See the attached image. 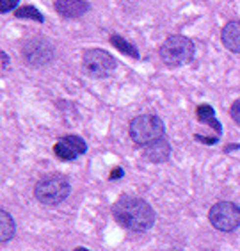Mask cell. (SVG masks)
Segmentation results:
<instances>
[{"label":"cell","mask_w":240,"mask_h":251,"mask_svg":"<svg viewBox=\"0 0 240 251\" xmlns=\"http://www.w3.org/2000/svg\"><path fill=\"white\" fill-rule=\"evenodd\" d=\"M34 194H36L39 203L53 207V205H59V203L68 198V194H70V182L63 175H47V176H43L36 184Z\"/></svg>","instance_id":"7a4b0ae2"},{"label":"cell","mask_w":240,"mask_h":251,"mask_svg":"<svg viewBox=\"0 0 240 251\" xmlns=\"http://www.w3.org/2000/svg\"><path fill=\"white\" fill-rule=\"evenodd\" d=\"M75 251H89V250H86V248H77Z\"/></svg>","instance_id":"ffe728a7"},{"label":"cell","mask_w":240,"mask_h":251,"mask_svg":"<svg viewBox=\"0 0 240 251\" xmlns=\"http://www.w3.org/2000/svg\"><path fill=\"white\" fill-rule=\"evenodd\" d=\"M112 214L120 225L134 232H146L155 223V212L151 205L134 196H121L112 205Z\"/></svg>","instance_id":"6da1fadb"},{"label":"cell","mask_w":240,"mask_h":251,"mask_svg":"<svg viewBox=\"0 0 240 251\" xmlns=\"http://www.w3.org/2000/svg\"><path fill=\"white\" fill-rule=\"evenodd\" d=\"M16 18H32L36 20V22H43V15L39 13L36 7H32V5H24V7H18L16 9Z\"/></svg>","instance_id":"9a60e30c"},{"label":"cell","mask_w":240,"mask_h":251,"mask_svg":"<svg viewBox=\"0 0 240 251\" xmlns=\"http://www.w3.org/2000/svg\"><path fill=\"white\" fill-rule=\"evenodd\" d=\"M53 151H55V155H57L61 160H75L78 157L77 151L73 150L70 145H66L63 139H59L57 145L53 146Z\"/></svg>","instance_id":"5bb4252c"},{"label":"cell","mask_w":240,"mask_h":251,"mask_svg":"<svg viewBox=\"0 0 240 251\" xmlns=\"http://www.w3.org/2000/svg\"><path fill=\"white\" fill-rule=\"evenodd\" d=\"M111 43L114 45L116 49L120 50L121 53H125V55H128V57H134V59L139 57V50L135 49V47L132 43H128L126 39L121 38V36H112V38H111Z\"/></svg>","instance_id":"4fadbf2b"},{"label":"cell","mask_w":240,"mask_h":251,"mask_svg":"<svg viewBox=\"0 0 240 251\" xmlns=\"http://www.w3.org/2000/svg\"><path fill=\"white\" fill-rule=\"evenodd\" d=\"M22 53H24V59L30 66L41 68L53 59V47L50 45L48 39L32 38L24 45Z\"/></svg>","instance_id":"52a82bcc"},{"label":"cell","mask_w":240,"mask_h":251,"mask_svg":"<svg viewBox=\"0 0 240 251\" xmlns=\"http://www.w3.org/2000/svg\"><path fill=\"white\" fill-rule=\"evenodd\" d=\"M130 137L135 145L148 146L164 137V123L159 116L143 114L132 120L130 123Z\"/></svg>","instance_id":"3957f363"},{"label":"cell","mask_w":240,"mask_h":251,"mask_svg":"<svg viewBox=\"0 0 240 251\" xmlns=\"http://www.w3.org/2000/svg\"><path fill=\"white\" fill-rule=\"evenodd\" d=\"M230 116H231V120L237 121L240 125V98L233 101V105H231V109H230Z\"/></svg>","instance_id":"e0dca14e"},{"label":"cell","mask_w":240,"mask_h":251,"mask_svg":"<svg viewBox=\"0 0 240 251\" xmlns=\"http://www.w3.org/2000/svg\"><path fill=\"white\" fill-rule=\"evenodd\" d=\"M116 66H118L116 59L105 50L91 49L84 53V70L95 78L109 77L116 70Z\"/></svg>","instance_id":"8992f818"},{"label":"cell","mask_w":240,"mask_h":251,"mask_svg":"<svg viewBox=\"0 0 240 251\" xmlns=\"http://www.w3.org/2000/svg\"><path fill=\"white\" fill-rule=\"evenodd\" d=\"M121 176H123V169L121 168H116L111 173V178H121Z\"/></svg>","instance_id":"ac0fdd59"},{"label":"cell","mask_w":240,"mask_h":251,"mask_svg":"<svg viewBox=\"0 0 240 251\" xmlns=\"http://www.w3.org/2000/svg\"><path fill=\"white\" fill-rule=\"evenodd\" d=\"M53 7L64 18H78L89 11V2L86 0H57Z\"/></svg>","instance_id":"ba28073f"},{"label":"cell","mask_w":240,"mask_h":251,"mask_svg":"<svg viewBox=\"0 0 240 251\" xmlns=\"http://www.w3.org/2000/svg\"><path fill=\"white\" fill-rule=\"evenodd\" d=\"M18 5V0H0V13H9L11 9H15Z\"/></svg>","instance_id":"2e32d148"},{"label":"cell","mask_w":240,"mask_h":251,"mask_svg":"<svg viewBox=\"0 0 240 251\" xmlns=\"http://www.w3.org/2000/svg\"><path fill=\"white\" fill-rule=\"evenodd\" d=\"M212 226L221 232H233L240 226V208L231 201H219L208 212Z\"/></svg>","instance_id":"5b68a950"},{"label":"cell","mask_w":240,"mask_h":251,"mask_svg":"<svg viewBox=\"0 0 240 251\" xmlns=\"http://www.w3.org/2000/svg\"><path fill=\"white\" fill-rule=\"evenodd\" d=\"M196 116L197 120L201 121V123H205V125H208L210 128H214V132H216L217 135H221L222 128H221V123L217 121L216 118V112H214V109H212L210 105H199L196 109Z\"/></svg>","instance_id":"8fae6325"},{"label":"cell","mask_w":240,"mask_h":251,"mask_svg":"<svg viewBox=\"0 0 240 251\" xmlns=\"http://www.w3.org/2000/svg\"><path fill=\"white\" fill-rule=\"evenodd\" d=\"M2 55V70H7V64H9V57H7V53H0Z\"/></svg>","instance_id":"d6986e66"},{"label":"cell","mask_w":240,"mask_h":251,"mask_svg":"<svg viewBox=\"0 0 240 251\" xmlns=\"http://www.w3.org/2000/svg\"><path fill=\"white\" fill-rule=\"evenodd\" d=\"M194 57V43L185 36H169L160 47V59L171 68L183 66Z\"/></svg>","instance_id":"277c9868"},{"label":"cell","mask_w":240,"mask_h":251,"mask_svg":"<svg viewBox=\"0 0 240 251\" xmlns=\"http://www.w3.org/2000/svg\"><path fill=\"white\" fill-rule=\"evenodd\" d=\"M222 45L230 52L240 53V22H230L224 25L221 34Z\"/></svg>","instance_id":"9c48e42d"},{"label":"cell","mask_w":240,"mask_h":251,"mask_svg":"<svg viewBox=\"0 0 240 251\" xmlns=\"http://www.w3.org/2000/svg\"><path fill=\"white\" fill-rule=\"evenodd\" d=\"M16 233V225L11 218L9 212H5L4 208L0 210V241L7 242L11 241Z\"/></svg>","instance_id":"7c38bea8"},{"label":"cell","mask_w":240,"mask_h":251,"mask_svg":"<svg viewBox=\"0 0 240 251\" xmlns=\"http://www.w3.org/2000/svg\"><path fill=\"white\" fill-rule=\"evenodd\" d=\"M169 155H171V146L164 139L155 141L144 148V157L151 162H166L169 159Z\"/></svg>","instance_id":"30bf717a"}]
</instances>
